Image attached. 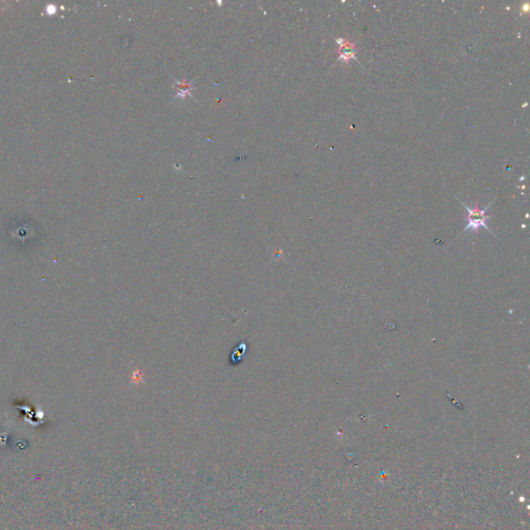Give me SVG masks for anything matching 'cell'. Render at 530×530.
Here are the masks:
<instances>
[{"mask_svg":"<svg viewBox=\"0 0 530 530\" xmlns=\"http://www.w3.org/2000/svg\"><path fill=\"white\" fill-rule=\"evenodd\" d=\"M176 85H178V96H187L191 93L193 88L188 82H178Z\"/></svg>","mask_w":530,"mask_h":530,"instance_id":"cell-3","label":"cell"},{"mask_svg":"<svg viewBox=\"0 0 530 530\" xmlns=\"http://www.w3.org/2000/svg\"><path fill=\"white\" fill-rule=\"evenodd\" d=\"M336 40L340 45V57H339V60L349 61L350 59H356V56H357L356 48L349 40H347L345 38H342V37L341 38H336Z\"/></svg>","mask_w":530,"mask_h":530,"instance_id":"cell-2","label":"cell"},{"mask_svg":"<svg viewBox=\"0 0 530 530\" xmlns=\"http://www.w3.org/2000/svg\"><path fill=\"white\" fill-rule=\"evenodd\" d=\"M458 200H459V199H458ZM460 203L468 210V216H467L468 224H467V226L465 228H464L463 232H466L468 230H471L472 232H477L480 227H483L484 229H487V230H489L491 232V230L489 229V227L487 225V220L490 218V216L487 213H485V211L489 209V207L492 205L493 201L488 206H485L483 209H480L478 206L470 208L466 204H464L461 201H460Z\"/></svg>","mask_w":530,"mask_h":530,"instance_id":"cell-1","label":"cell"}]
</instances>
